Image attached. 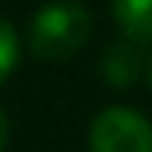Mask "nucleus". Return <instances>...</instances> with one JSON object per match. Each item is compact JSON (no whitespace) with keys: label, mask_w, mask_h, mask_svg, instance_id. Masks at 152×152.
<instances>
[{"label":"nucleus","mask_w":152,"mask_h":152,"mask_svg":"<svg viewBox=\"0 0 152 152\" xmlns=\"http://www.w3.org/2000/svg\"><path fill=\"white\" fill-rule=\"evenodd\" d=\"M89 152H152V122L136 106H106L89 122Z\"/></svg>","instance_id":"nucleus-2"},{"label":"nucleus","mask_w":152,"mask_h":152,"mask_svg":"<svg viewBox=\"0 0 152 152\" xmlns=\"http://www.w3.org/2000/svg\"><path fill=\"white\" fill-rule=\"evenodd\" d=\"M149 83H152V60H149Z\"/></svg>","instance_id":"nucleus-7"},{"label":"nucleus","mask_w":152,"mask_h":152,"mask_svg":"<svg viewBox=\"0 0 152 152\" xmlns=\"http://www.w3.org/2000/svg\"><path fill=\"white\" fill-rule=\"evenodd\" d=\"M99 73H103V80L113 89H129L142 76V46H136L129 40H119V43L106 46Z\"/></svg>","instance_id":"nucleus-3"},{"label":"nucleus","mask_w":152,"mask_h":152,"mask_svg":"<svg viewBox=\"0 0 152 152\" xmlns=\"http://www.w3.org/2000/svg\"><path fill=\"white\" fill-rule=\"evenodd\" d=\"M93 37V17L80 0H46L27 20V50L43 63L73 60Z\"/></svg>","instance_id":"nucleus-1"},{"label":"nucleus","mask_w":152,"mask_h":152,"mask_svg":"<svg viewBox=\"0 0 152 152\" xmlns=\"http://www.w3.org/2000/svg\"><path fill=\"white\" fill-rule=\"evenodd\" d=\"M20 33L13 30V23L0 17V86H4L20 66Z\"/></svg>","instance_id":"nucleus-5"},{"label":"nucleus","mask_w":152,"mask_h":152,"mask_svg":"<svg viewBox=\"0 0 152 152\" xmlns=\"http://www.w3.org/2000/svg\"><path fill=\"white\" fill-rule=\"evenodd\" d=\"M109 10L122 40L152 46V0H109Z\"/></svg>","instance_id":"nucleus-4"},{"label":"nucleus","mask_w":152,"mask_h":152,"mask_svg":"<svg viewBox=\"0 0 152 152\" xmlns=\"http://www.w3.org/2000/svg\"><path fill=\"white\" fill-rule=\"evenodd\" d=\"M7 145H10V116L0 109V152H7Z\"/></svg>","instance_id":"nucleus-6"}]
</instances>
